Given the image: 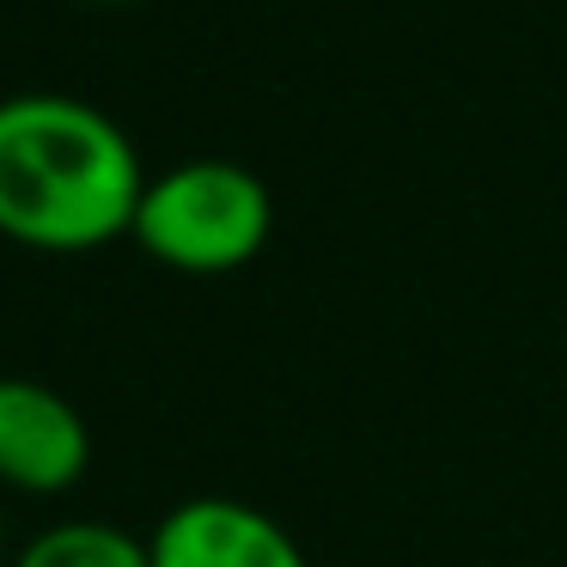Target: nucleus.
<instances>
[{"mask_svg": "<svg viewBox=\"0 0 567 567\" xmlns=\"http://www.w3.org/2000/svg\"><path fill=\"white\" fill-rule=\"evenodd\" d=\"M147 189L128 128L68 92L0 99V238L80 257L128 238Z\"/></svg>", "mask_w": 567, "mask_h": 567, "instance_id": "f257e3e1", "label": "nucleus"}, {"mask_svg": "<svg viewBox=\"0 0 567 567\" xmlns=\"http://www.w3.org/2000/svg\"><path fill=\"white\" fill-rule=\"evenodd\" d=\"M275 233V196L250 165L184 159L147 177L135 208V238L153 262L177 275H233L262 257Z\"/></svg>", "mask_w": 567, "mask_h": 567, "instance_id": "f03ea898", "label": "nucleus"}, {"mask_svg": "<svg viewBox=\"0 0 567 567\" xmlns=\"http://www.w3.org/2000/svg\"><path fill=\"white\" fill-rule=\"evenodd\" d=\"M92 464V427L55 384L0 372V482L19 494H68Z\"/></svg>", "mask_w": 567, "mask_h": 567, "instance_id": "7ed1b4c3", "label": "nucleus"}, {"mask_svg": "<svg viewBox=\"0 0 567 567\" xmlns=\"http://www.w3.org/2000/svg\"><path fill=\"white\" fill-rule=\"evenodd\" d=\"M153 567H311L293 530L275 525L262 506L226 501V494H196L172 506L147 537Z\"/></svg>", "mask_w": 567, "mask_h": 567, "instance_id": "20e7f679", "label": "nucleus"}, {"mask_svg": "<svg viewBox=\"0 0 567 567\" xmlns=\"http://www.w3.org/2000/svg\"><path fill=\"white\" fill-rule=\"evenodd\" d=\"M7 567H153L147 537L104 518H62V525L38 530L25 549H13Z\"/></svg>", "mask_w": 567, "mask_h": 567, "instance_id": "39448f33", "label": "nucleus"}, {"mask_svg": "<svg viewBox=\"0 0 567 567\" xmlns=\"http://www.w3.org/2000/svg\"><path fill=\"white\" fill-rule=\"evenodd\" d=\"M92 7H141V0H92Z\"/></svg>", "mask_w": 567, "mask_h": 567, "instance_id": "423d86ee", "label": "nucleus"}, {"mask_svg": "<svg viewBox=\"0 0 567 567\" xmlns=\"http://www.w3.org/2000/svg\"><path fill=\"white\" fill-rule=\"evenodd\" d=\"M7 561H13V555H7V530H0V567H7Z\"/></svg>", "mask_w": 567, "mask_h": 567, "instance_id": "0eeeda50", "label": "nucleus"}]
</instances>
